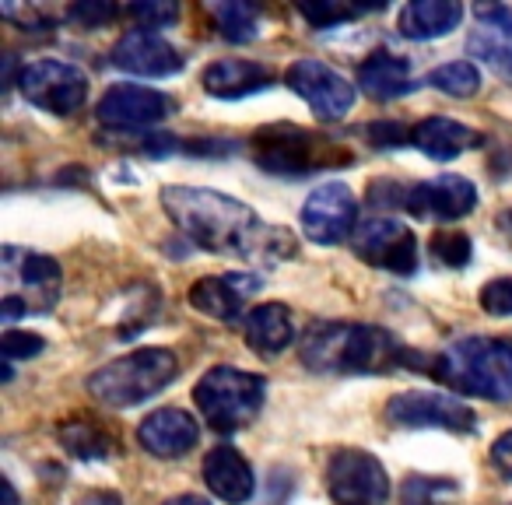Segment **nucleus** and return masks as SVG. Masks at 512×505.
<instances>
[{"mask_svg":"<svg viewBox=\"0 0 512 505\" xmlns=\"http://www.w3.org/2000/svg\"><path fill=\"white\" fill-rule=\"evenodd\" d=\"M162 204L179 232L193 246L207 253H232V257H253V253H274V246H292L285 232H271L246 204L218 190L204 186H165Z\"/></svg>","mask_w":512,"mask_h":505,"instance_id":"nucleus-1","label":"nucleus"},{"mask_svg":"<svg viewBox=\"0 0 512 505\" xmlns=\"http://www.w3.org/2000/svg\"><path fill=\"white\" fill-rule=\"evenodd\" d=\"M411 351L400 348L386 330L365 323H313L302 337V362L316 372H390L411 362Z\"/></svg>","mask_w":512,"mask_h":505,"instance_id":"nucleus-2","label":"nucleus"},{"mask_svg":"<svg viewBox=\"0 0 512 505\" xmlns=\"http://www.w3.org/2000/svg\"><path fill=\"white\" fill-rule=\"evenodd\" d=\"M439 383L484 400H512V344L491 337H463L428 365Z\"/></svg>","mask_w":512,"mask_h":505,"instance_id":"nucleus-3","label":"nucleus"},{"mask_svg":"<svg viewBox=\"0 0 512 505\" xmlns=\"http://www.w3.org/2000/svg\"><path fill=\"white\" fill-rule=\"evenodd\" d=\"M264 397L267 379L232 369V365H214L193 390V404L214 432H235V428L249 425L264 407Z\"/></svg>","mask_w":512,"mask_h":505,"instance_id":"nucleus-4","label":"nucleus"},{"mask_svg":"<svg viewBox=\"0 0 512 505\" xmlns=\"http://www.w3.org/2000/svg\"><path fill=\"white\" fill-rule=\"evenodd\" d=\"M176 379V355L165 348H141L99 369L88 390L109 407H134L162 393Z\"/></svg>","mask_w":512,"mask_h":505,"instance_id":"nucleus-5","label":"nucleus"},{"mask_svg":"<svg viewBox=\"0 0 512 505\" xmlns=\"http://www.w3.org/2000/svg\"><path fill=\"white\" fill-rule=\"evenodd\" d=\"M253 158L260 169L274 172V176H306V172L348 162L351 155L320 134H309L292 123H274L253 137Z\"/></svg>","mask_w":512,"mask_h":505,"instance_id":"nucleus-6","label":"nucleus"},{"mask_svg":"<svg viewBox=\"0 0 512 505\" xmlns=\"http://www.w3.org/2000/svg\"><path fill=\"white\" fill-rule=\"evenodd\" d=\"M18 88L32 106L53 116H71L88 102V74L64 60H39L18 74Z\"/></svg>","mask_w":512,"mask_h":505,"instance_id":"nucleus-7","label":"nucleus"},{"mask_svg":"<svg viewBox=\"0 0 512 505\" xmlns=\"http://www.w3.org/2000/svg\"><path fill=\"white\" fill-rule=\"evenodd\" d=\"M327 488L337 505H386L390 477L365 449H337L327 467Z\"/></svg>","mask_w":512,"mask_h":505,"instance_id":"nucleus-8","label":"nucleus"},{"mask_svg":"<svg viewBox=\"0 0 512 505\" xmlns=\"http://www.w3.org/2000/svg\"><path fill=\"white\" fill-rule=\"evenodd\" d=\"M355 253L365 264H376L393 274H414L418 267V239L414 232L397 218H365L358 221L355 235Z\"/></svg>","mask_w":512,"mask_h":505,"instance_id":"nucleus-9","label":"nucleus"},{"mask_svg":"<svg viewBox=\"0 0 512 505\" xmlns=\"http://www.w3.org/2000/svg\"><path fill=\"white\" fill-rule=\"evenodd\" d=\"M285 81H288V88H292L295 95H302V99L309 102V109L327 123L344 120V116L351 113V106H355V88H351L334 67L323 64V60H313V57L295 60V64L288 67Z\"/></svg>","mask_w":512,"mask_h":505,"instance_id":"nucleus-10","label":"nucleus"},{"mask_svg":"<svg viewBox=\"0 0 512 505\" xmlns=\"http://www.w3.org/2000/svg\"><path fill=\"white\" fill-rule=\"evenodd\" d=\"M358 200L344 183H323L302 204V232L320 246H334L355 235Z\"/></svg>","mask_w":512,"mask_h":505,"instance_id":"nucleus-11","label":"nucleus"},{"mask_svg":"<svg viewBox=\"0 0 512 505\" xmlns=\"http://www.w3.org/2000/svg\"><path fill=\"white\" fill-rule=\"evenodd\" d=\"M386 418L400 428H449V432L474 428V411L449 393H400L386 404Z\"/></svg>","mask_w":512,"mask_h":505,"instance_id":"nucleus-12","label":"nucleus"},{"mask_svg":"<svg viewBox=\"0 0 512 505\" xmlns=\"http://www.w3.org/2000/svg\"><path fill=\"white\" fill-rule=\"evenodd\" d=\"M172 109H176V99L158 92V88L113 85L99 102V120L113 123L116 130H141L172 116Z\"/></svg>","mask_w":512,"mask_h":505,"instance_id":"nucleus-13","label":"nucleus"},{"mask_svg":"<svg viewBox=\"0 0 512 505\" xmlns=\"http://www.w3.org/2000/svg\"><path fill=\"white\" fill-rule=\"evenodd\" d=\"M4 278H8V288H15L18 281L25 285V313H46L60 295V264L43 253H22V249L8 246L4 249Z\"/></svg>","mask_w":512,"mask_h":505,"instance_id":"nucleus-14","label":"nucleus"},{"mask_svg":"<svg viewBox=\"0 0 512 505\" xmlns=\"http://www.w3.org/2000/svg\"><path fill=\"white\" fill-rule=\"evenodd\" d=\"M113 64L127 74L141 78H169L183 71V57L151 29H130L120 43L113 46Z\"/></svg>","mask_w":512,"mask_h":505,"instance_id":"nucleus-15","label":"nucleus"},{"mask_svg":"<svg viewBox=\"0 0 512 505\" xmlns=\"http://www.w3.org/2000/svg\"><path fill=\"white\" fill-rule=\"evenodd\" d=\"M467 50L481 64H488L498 78L512 81V8H495V4L477 8V22L467 39Z\"/></svg>","mask_w":512,"mask_h":505,"instance_id":"nucleus-16","label":"nucleus"},{"mask_svg":"<svg viewBox=\"0 0 512 505\" xmlns=\"http://www.w3.org/2000/svg\"><path fill=\"white\" fill-rule=\"evenodd\" d=\"M477 207V186L463 176H435L421 186H411V200H407V211L411 214H432L442 221H456L463 214H470Z\"/></svg>","mask_w":512,"mask_h":505,"instance_id":"nucleus-17","label":"nucleus"},{"mask_svg":"<svg viewBox=\"0 0 512 505\" xmlns=\"http://www.w3.org/2000/svg\"><path fill=\"white\" fill-rule=\"evenodd\" d=\"M260 292V281L253 274H225V278H204L190 288V306L197 313L221 323H235L246 309V302Z\"/></svg>","mask_w":512,"mask_h":505,"instance_id":"nucleus-18","label":"nucleus"},{"mask_svg":"<svg viewBox=\"0 0 512 505\" xmlns=\"http://www.w3.org/2000/svg\"><path fill=\"white\" fill-rule=\"evenodd\" d=\"M137 439L148 449L151 456H162V460H176V456H186L193 446L200 442V428L197 421L190 418L179 407H162V411L148 414L137 428Z\"/></svg>","mask_w":512,"mask_h":505,"instance_id":"nucleus-19","label":"nucleus"},{"mask_svg":"<svg viewBox=\"0 0 512 505\" xmlns=\"http://www.w3.org/2000/svg\"><path fill=\"white\" fill-rule=\"evenodd\" d=\"M204 484L211 488V495H218L228 505H242L253 498V470L242 460L239 449L218 446L204 456Z\"/></svg>","mask_w":512,"mask_h":505,"instance_id":"nucleus-20","label":"nucleus"},{"mask_svg":"<svg viewBox=\"0 0 512 505\" xmlns=\"http://www.w3.org/2000/svg\"><path fill=\"white\" fill-rule=\"evenodd\" d=\"M271 81L274 74L253 60H218L204 71V88L214 99H242V95L267 88Z\"/></svg>","mask_w":512,"mask_h":505,"instance_id":"nucleus-21","label":"nucleus"},{"mask_svg":"<svg viewBox=\"0 0 512 505\" xmlns=\"http://www.w3.org/2000/svg\"><path fill=\"white\" fill-rule=\"evenodd\" d=\"M358 85H362L365 95H372V99H379V102L400 99V95H407L414 88L411 64H407L404 57H397V53L379 50L362 64V71H358Z\"/></svg>","mask_w":512,"mask_h":505,"instance_id":"nucleus-22","label":"nucleus"},{"mask_svg":"<svg viewBox=\"0 0 512 505\" xmlns=\"http://www.w3.org/2000/svg\"><path fill=\"white\" fill-rule=\"evenodd\" d=\"M463 22V8L456 0H414L400 11V36L407 39H439Z\"/></svg>","mask_w":512,"mask_h":505,"instance_id":"nucleus-23","label":"nucleus"},{"mask_svg":"<svg viewBox=\"0 0 512 505\" xmlns=\"http://www.w3.org/2000/svg\"><path fill=\"white\" fill-rule=\"evenodd\" d=\"M411 141L418 144L428 158H435V162H449V158L477 148L481 137H477L470 127H463V123L446 120V116H432V120H425V123L414 127Z\"/></svg>","mask_w":512,"mask_h":505,"instance_id":"nucleus-24","label":"nucleus"},{"mask_svg":"<svg viewBox=\"0 0 512 505\" xmlns=\"http://www.w3.org/2000/svg\"><path fill=\"white\" fill-rule=\"evenodd\" d=\"M295 327L292 316H288L285 306L278 302H267V306H256L246 320V344L260 355H278L292 344Z\"/></svg>","mask_w":512,"mask_h":505,"instance_id":"nucleus-25","label":"nucleus"},{"mask_svg":"<svg viewBox=\"0 0 512 505\" xmlns=\"http://www.w3.org/2000/svg\"><path fill=\"white\" fill-rule=\"evenodd\" d=\"M60 439L81 460H102V456L116 453V435H109L99 421H71V425L60 428Z\"/></svg>","mask_w":512,"mask_h":505,"instance_id":"nucleus-26","label":"nucleus"},{"mask_svg":"<svg viewBox=\"0 0 512 505\" xmlns=\"http://www.w3.org/2000/svg\"><path fill=\"white\" fill-rule=\"evenodd\" d=\"M211 18L228 43H249V39H256V8H249V4H239V0L211 4Z\"/></svg>","mask_w":512,"mask_h":505,"instance_id":"nucleus-27","label":"nucleus"},{"mask_svg":"<svg viewBox=\"0 0 512 505\" xmlns=\"http://www.w3.org/2000/svg\"><path fill=\"white\" fill-rule=\"evenodd\" d=\"M400 505H460V488L446 477H407Z\"/></svg>","mask_w":512,"mask_h":505,"instance_id":"nucleus-28","label":"nucleus"},{"mask_svg":"<svg viewBox=\"0 0 512 505\" xmlns=\"http://www.w3.org/2000/svg\"><path fill=\"white\" fill-rule=\"evenodd\" d=\"M428 85L453 95V99H470V95L481 88V71H477L470 60H453V64L435 67V71L428 74Z\"/></svg>","mask_w":512,"mask_h":505,"instance_id":"nucleus-29","label":"nucleus"},{"mask_svg":"<svg viewBox=\"0 0 512 505\" xmlns=\"http://www.w3.org/2000/svg\"><path fill=\"white\" fill-rule=\"evenodd\" d=\"M432 253L446 267H467L470 264V253H474V246H470L467 235L456 232V228H442V232L432 235Z\"/></svg>","mask_w":512,"mask_h":505,"instance_id":"nucleus-30","label":"nucleus"},{"mask_svg":"<svg viewBox=\"0 0 512 505\" xmlns=\"http://www.w3.org/2000/svg\"><path fill=\"white\" fill-rule=\"evenodd\" d=\"M299 11L309 25H316V29H334V25L358 18L355 8H341V4H302Z\"/></svg>","mask_w":512,"mask_h":505,"instance_id":"nucleus-31","label":"nucleus"},{"mask_svg":"<svg viewBox=\"0 0 512 505\" xmlns=\"http://www.w3.org/2000/svg\"><path fill=\"white\" fill-rule=\"evenodd\" d=\"M481 309L491 316H512V278H495L484 285Z\"/></svg>","mask_w":512,"mask_h":505,"instance_id":"nucleus-32","label":"nucleus"},{"mask_svg":"<svg viewBox=\"0 0 512 505\" xmlns=\"http://www.w3.org/2000/svg\"><path fill=\"white\" fill-rule=\"evenodd\" d=\"M0 351L8 362H22V358H32L43 351V337L39 334H22V330H8L4 341H0Z\"/></svg>","mask_w":512,"mask_h":505,"instance_id":"nucleus-33","label":"nucleus"},{"mask_svg":"<svg viewBox=\"0 0 512 505\" xmlns=\"http://www.w3.org/2000/svg\"><path fill=\"white\" fill-rule=\"evenodd\" d=\"M127 15L137 18V22H141V29L155 32L158 25H165V22H172V18H176V4H130Z\"/></svg>","mask_w":512,"mask_h":505,"instance_id":"nucleus-34","label":"nucleus"},{"mask_svg":"<svg viewBox=\"0 0 512 505\" xmlns=\"http://www.w3.org/2000/svg\"><path fill=\"white\" fill-rule=\"evenodd\" d=\"M369 137H372V144H376V148H400V144H407L404 123H390V120L372 123V127H369Z\"/></svg>","mask_w":512,"mask_h":505,"instance_id":"nucleus-35","label":"nucleus"},{"mask_svg":"<svg viewBox=\"0 0 512 505\" xmlns=\"http://www.w3.org/2000/svg\"><path fill=\"white\" fill-rule=\"evenodd\" d=\"M71 18H74V22L85 25V29H95V25H102V22H109V18H116V8H109V4H74Z\"/></svg>","mask_w":512,"mask_h":505,"instance_id":"nucleus-36","label":"nucleus"},{"mask_svg":"<svg viewBox=\"0 0 512 505\" xmlns=\"http://www.w3.org/2000/svg\"><path fill=\"white\" fill-rule=\"evenodd\" d=\"M491 463H495L498 474L512 481V432H505L502 439H495V446H491Z\"/></svg>","mask_w":512,"mask_h":505,"instance_id":"nucleus-37","label":"nucleus"},{"mask_svg":"<svg viewBox=\"0 0 512 505\" xmlns=\"http://www.w3.org/2000/svg\"><path fill=\"white\" fill-rule=\"evenodd\" d=\"M81 505H123V502L113 491H88V495L81 498Z\"/></svg>","mask_w":512,"mask_h":505,"instance_id":"nucleus-38","label":"nucleus"},{"mask_svg":"<svg viewBox=\"0 0 512 505\" xmlns=\"http://www.w3.org/2000/svg\"><path fill=\"white\" fill-rule=\"evenodd\" d=\"M165 505H207L204 498H197V495H179V498H172V502H165Z\"/></svg>","mask_w":512,"mask_h":505,"instance_id":"nucleus-39","label":"nucleus"},{"mask_svg":"<svg viewBox=\"0 0 512 505\" xmlns=\"http://www.w3.org/2000/svg\"><path fill=\"white\" fill-rule=\"evenodd\" d=\"M498 225H502V232L512 239V211H509V214H502V218H498Z\"/></svg>","mask_w":512,"mask_h":505,"instance_id":"nucleus-40","label":"nucleus"}]
</instances>
